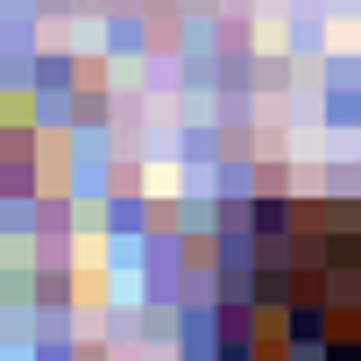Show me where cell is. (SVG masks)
<instances>
[{
    "instance_id": "cell-1",
    "label": "cell",
    "mask_w": 361,
    "mask_h": 361,
    "mask_svg": "<svg viewBox=\"0 0 361 361\" xmlns=\"http://www.w3.org/2000/svg\"><path fill=\"white\" fill-rule=\"evenodd\" d=\"M220 361H361V199H269L220 290Z\"/></svg>"
}]
</instances>
